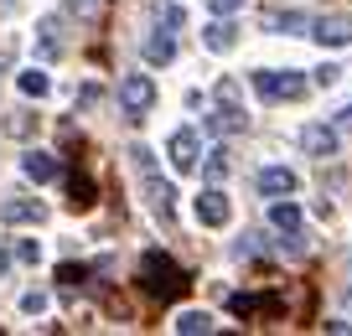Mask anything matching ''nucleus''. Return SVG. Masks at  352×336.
Listing matches in <instances>:
<instances>
[{"mask_svg": "<svg viewBox=\"0 0 352 336\" xmlns=\"http://www.w3.org/2000/svg\"><path fill=\"white\" fill-rule=\"evenodd\" d=\"M67 207H78V212H83V207H94V181H88L83 171L67 176Z\"/></svg>", "mask_w": 352, "mask_h": 336, "instance_id": "obj_15", "label": "nucleus"}, {"mask_svg": "<svg viewBox=\"0 0 352 336\" xmlns=\"http://www.w3.org/2000/svg\"><path fill=\"white\" fill-rule=\"evenodd\" d=\"M171 57H176V36H171V26H166V32H151V36H145V63L161 67V63H171Z\"/></svg>", "mask_w": 352, "mask_h": 336, "instance_id": "obj_12", "label": "nucleus"}, {"mask_svg": "<svg viewBox=\"0 0 352 336\" xmlns=\"http://www.w3.org/2000/svg\"><path fill=\"white\" fill-rule=\"evenodd\" d=\"M21 171L32 176V181H57V161L47 150H26L21 155Z\"/></svg>", "mask_w": 352, "mask_h": 336, "instance_id": "obj_13", "label": "nucleus"}, {"mask_svg": "<svg viewBox=\"0 0 352 336\" xmlns=\"http://www.w3.org/2000/svg\"><path fill=\"white\" fill-rule=\"evenodd\" d=\"M151 104H155V83H151L145 73H130V78L120 83V109H124V120H140Z\"/></svg>", "mask_w": 352, "mask_h": 336, "instance_id": "obj_5", "label": "nucleus"}, {"mask_svg": "<svg viewBox=\"0 0 352 336\" xmlns=\"http://www.w3.org/2000/svg\"><path fill=\"white\" fill-rule=\"evenodd\" d=\"M264 26H280V32H306L300 16H280V11H264Z\"/></svg>", "mask_w": 352, "mask_h": 336, "instance_id": "obj_21", "label": "nucleus"}, {"mask_svg": "<svg viewBox=\"0 0 352 336\" xmlns=\"http://www.w3.org/2000/svg\"><path fill=\"white\" fill-rule=\"evenodd\" d=\"M78 104H83V109H94V104H99V88H94V83H83V88H78Z\"/></svg>", "mask_w": 352, "mask_h": 336, "instance_id": "obj_28", "label": "nucleus"}, {"mask_svg": "<svg viewBox=\"0 0 352 336\" xmlns=\"http://www.w3.org/2000/svg\"><path fill=\"white\" fill-rule=\"evenodd\" d=\"M208 181H212V186H218V181H228V155H223V150L208 161Z\"/></svg>", "mask_w": 352, "mask_h": 336, "instance_id": "obj_23", "label": "nucleus"}, {"mask_svg": "<svg viewBox=\"0 0 352 336\" xmlns=\"http://www.w3.org/2000/svg\"><path fill=\"white\" fill-rule=\"evenodd\" d=\"M311 36H316L321 47H347L352 42V21L347 16H321V21L311 26Z\"/></svg>", "mask_w": 352, "mask_h": 336, "instance_id": "obj_8", "label": "nucleus"}, {"mask_svg": "<svg viewBox=\"0 0 352 336\" xmlns=\"http://www.w3.org/2000/svg\"><path fill=\"white\" fill-rule=\"evenodd\" d=\"M254 93L280 104V98H300L306 93V73H280V67H259L254 73Z\"/></svg>", "mask_w": 352, "mask_h": 336, "instance_id": "obj_4", "label": "nucleus"}, {"mask_svg": "<svg viewBox=\"0 0 352 336\" xmlns=\"http://www.w3.org/2000/svg\"><path fill=\"white\" fill-rule=\"evenodd\" d=\"M0 223H47V207L36 197H6L0 202Z\"/></svg>", "mask_w": 352, "mask_h": 336, "instance_id": "obj_7", "label": "nucleus"}, {"mask_svg": "<svg viewBox=\"0 0 352 336\" xmlns=\"http://www.w3.org/2000/svg\"><path fill=\"white\" fill-rule=\"evenodd\" d=\"M270 223H275L280 233H296L300 228V207L296 202H275V207H270Z\"/></svg>", "mask_w": 352, "mask_h": 336, "instance_id": "obj_17", "label": "nucleus"}, {"mask_svg": "<svg viewBox=\"0 0 352 336\" xmlns=\"http://www.w3.org/2000/svg\"><path fill=\"white\" fill-rule=\"evenodd\" d=\"M16 259H21V264H36V259H42V249H36L32 238H21V243H16Z\"/></svg>", "mask_w": 352, "mask_h": 336, "instance_id": "obj_26", "label": "nucleus"}, {"mask_svg": "<svg viewBox=\"0 0 352 336\" xmlns=\"http://www.w3.org/2000/svg\"><path fill=\"white\" fill-rule=\"evenodd\" d=\"M36 32H42V36H36V52H42V57H57V52H63V42H57V21H42Z\"/></svg>", "mask_w": 352, "mask_h": 336, "instance_id": "obj_19", "label": "nucleus"}, {"mask_svg": "<svg viewBox=\"0 0 352 336\" xmlns=\"http://www.w3.org/2000/svg\"><path fill=\"white\" fill-rule=\"evenodd\" d=\"M202 42H208V52H228V47L239 42V26H233V21H223V16H218V21L208 26V36H202Z\"/></svg>", "mask_w": 352, "mask_h": 336, "instance_id": "obj_14", "label": "nucleus"}, {"mask_svg": "<svg viewBox=\"0 0 352 336\" xmlns=\"http://www.w3.org/2000/svg\"><path fill=\"white\" fill-rule=\"evenodd\" d=\"M259 192H264V197L296 192V171H285V166H264V171H259Z\"/></svg>", "mask_w": 352, "mask_h": 336, "instance_id": "obj_11", "label": "nucleus"}, {"mask_svg": "<svg viewBox=\"0 0 352 336\" xmlns=\"http://www.w3.org/2000/svg\"><path fill=\"white\" fill-rule=\"evenodd\" d=\"M21 311H26V315H42V311H47V290H26V295H21Z\"/></svg>", "mask_w": 352, "mask_h": 336, "instance_id": "obj_22", "label": "nucleus"}, {"mask_svg": "<svg viewBox=\"0 0 352 336\" xmlns=\"http://www.w3.org/2000/svg\"><path fill=\"white\" fill-rule=\"evenodd\" d=\"M16 88H21L26 98H47V93H52V78H47L42 67H26V73L16 78Z\"/></svg>", "mask_w": 352, "mask_h": 336, "instance_id": "obj_16", "label": "nucleus"}, {"mask_svg": "<svg viewBox=\"0 0 352 336\" xmlns=\"http://www.w3.org/2000/svg\"><path fill=\"white\" fill-rule=\"evenodd\" d=\"M208 130H212V135H239V130H249V114L239 109V83H233V78H223V83H218V114L208 120Z\"/></svg>", "mask_w": 352, "mask_h": 336, "instance_id": "obj_3", "label": "nucleus"}, {"mask_svg": "<svg viewBox=\"0 0 352 336\" xmlns=\"http://www.w3.org/2000/svg\"><path fill=\"white\" fill-rule=\"evenodd\" d=\"M11 5H16V0H0V11H11Z\"/></svg>", "mask_w": 352, "mask_h": 336, "instance_id": "obj_33", "label": "nucleus"}, {"mask_svg": "<svg viewBox=\"0 0 352 336\" xmlns=\"http://www.w3.org/2000/svg\"><path fill=\"white\" fill-rule=\"evenodd\" d=\"M32 114H11V120H6V130H11V135H32Z\"/></svg>", "mask_w": 352, "mask_h": 336, "instance_id": "obj_25", "label": "nucleus"}, {"mask_svg": "<svg viewBox=\"0 0 352 336\" xmlns=\"http://www.w3.org/2000/svg\"><path fill=\"white\" fill-rule=\"evenodd\" d=\"M300 150L306 155H337V130L331 124H306L300 130Z\"/></svg>", "mask_w": 352, "mask_h": 336, "instance_id": "obj_10", "label": "nucleus"}, {"mask_svg": "<svg viewBox=\"0 0 352 336\" xmlns=\"http://www.w3.org/2000/svg\"><path fill=\"white\" fill-rule=\"evenodd\" d=\"M239 5H243V0H212V11H218V16H233Z\"/></svg>", "mask_w": 352, "mask_h": 336, "instance_id": "obj_30", "label": "nucleus"}, {"mask_svg": "<svg viewBox=\"0 0 352 336\" xmlns=\"http://www.w3.org/2000/svg\"><path fill=\"white\" fill-rule=\"evenodd\" d=\"M6 269H11V254H6V249H0V280H6Z\"/></svg>", "mask_w": 352, "mask_h": 336, "instance_id": "obj_32", "label": "nucleus"}, {"mask_svg": "<svg viewBox=\"0 0 352 336\" xmlns=\"http://www.w3.org/2000/svg\"><path fill=\"white\" fill-rule=\"evenodd\" d=\"M176 331H187V336H208V331H212V315H208V311H182V315H176Z\"/></svg>", "mask_w": 352, "mask_h": 336, "instance_id": "obj_18", "label": "nucleus"}, {"mask_svg": "<svg viewBox=\"0 0 352 336\" xmlns=\"http://www.w3.org/2000/svg\"><path fill=\"white\" fill-rule=\"evenodd\" d=\"M67 11H73L78 21H99V16H104V0H67Z\"/></svg>", "mask_w": 352, "mask_h": 336, "instance_id": "obj_20", "label": "nucleus"}, {"mask_svg": "<svg viewBox=\"0 0 352 336\" xmlns=\"http://www.w3.org/2000/svg\"><path fill=\"white\" fill-rule=\"evenodd\" d=\"M140 280H145V290L155 295V300H176V295L187 290V274H182V264L171 259V254H161V249H145L140 254Z\"/></svg>", "mask_w": 352, "mask_h": 336, "instance_id": "obj_2", "label": "nucleus"}, {"mask_svg": "<svg viewBox=\"0 0 352 336\" xmlns=\"http://www.w3.org/2000/svg\"><path fill=\"white\" fill-rule=\"evenodd\" d=\"M316 83H321V88H331V83H337V67L321 63V67H316Z\"/></svg>", "mask_w": 352, "mask_h": 336, "instance_id": "obj_29", "label": "nucleus"}, {"mask_svg": "<svg viewBox=\"0 0 352 336\" xmlns=\"http://www.w3.org/2000/svg\"><path fill=\"white\" fill-rule=\"evenodd\" d=\"M130 166H135V176H140V192H145V202H151V212L161 217V223H171L176 217V192H171V181L155 171V150L151 145H130Z\"/></svg>", "mask_w": 352, "mask_h": 336, "instance_id": "obj_1", "label": "nucleus"}, {"mask_svg": "<svg viewBox=\"0 0 352 336\" xmlns=\"http://www.w3.org/2000/svg\"><path fill=\"white\" fill-rule=\"evenodd\" d=\"M337 130H352V109H342V114H337Z\"/></svg>", "mask_w": 352, "mask_h": 336, "instance_id": "obj_31", "label": "nucleus"}, {"mask_svg": "<svg viewBox=\"0 0 352 336\" xmlns=\"http://www.w3.org/2000/svg\"><path fill=\"white\" fill-rule=\"evenodd\" d=\"M161 21H166V26H171V32H176V26L187 21V11H182V5H166V11H161Z\"/></svg>", "mask_w": 352, "mask_h": 336, "instance_id": "obj_27", "label": "nucleus"}, {"mask_svg": "<svg viewBox=\"0 0 352 336\" xmlns=\"http://www.w3.org/2000/svg\"><path fill=\"white\" fill-rule=\"evenodd\" d=\"M83 280H88L83 264H63V269H57V284H83Z\"/></svg>", "mask_w": 352, "mask_h": 336, "instance_id": "obj_24", "label": "nucleus"}, {"mask_svg": "<svg viewBox=\"0 0 352 336\" xmlns=\"http://www.w3.org/2000/svg\"><path fill=\"white\" fill-rule=\"evenodd\" d=\"M197 223H208V228H223V223H228V197H223L218 186H208V192L197 197Z\"/></svg>", "mask_w": 352, "mask_h": 336, "instance_id": "obj_9", "label": "nucleus"}, {"mask_svg": "<svg viewBox=\"0 0 352 336\" xmlns=\"http://www.w3.org/2000/svg\"><path fill=\"white\" fill-rule=\"evenodd\" d=\"M166 150H171V166H176L182 176H192V171L202 166V140H197V130H176Z\"/></svg>", "mask_w": 352, "mask_h": 336, "instance_id": "obj_6", "label": "nucleus"}]
</instances>
